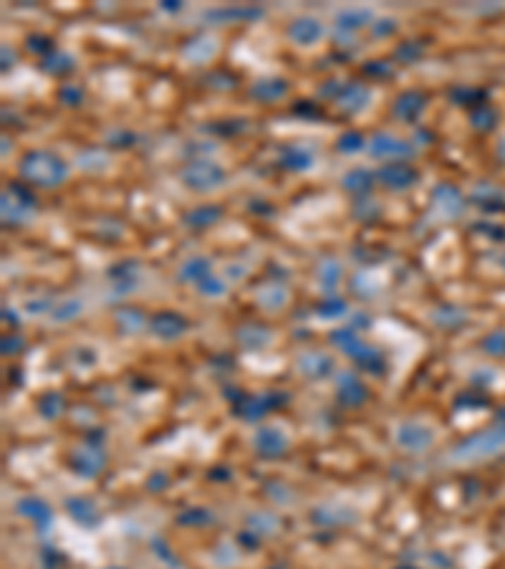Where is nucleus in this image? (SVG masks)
I'll list each match as a JSON object with an SVG mask.
<instances>
[{"label":"nucleus","mask_w":505,"mask_h":569,"mask_svg":"<svg viewBox=\"0 0 505 569\" xmlns=\"http://www.w3.org/2000/svg\"><path fill=\"white\" fill-rule=\"evenodd\" d=\"M308 102H301L298 107H296V112L298 114H308V116H319V109H311V107H306Z\"/></svg>","instance_id":"e433bc0d"},{"label":"nucleus","mask_w":505,"mask_h":569,"mask_svg":"<svg viewBox=\"0 0 505 569\" xmlns=\"http://www.w3.org/2000/svg\"><path fill=\"white\" fill-rule=\"evenodd\" d=\"M286 436L278 428H260L255 436V445L263 455H281L286 450Z\"/></svg>","instance_id":"2eb2a0df"},{"label":"nucleus","mask_w":505,"mask_h":569,"mask_svg":"<svg viewBox=\"0 0 505 569\" xmlns=\"http://www.w3.org/2000/svg\"><path fill=\"white\" fill-rule=\"evenodd\" d=\"M425 104H427V97L422 91H404L394 102V116L402 121H417L425 112Z\"/></svg>","instance_id":"0eeeda50"},{"label":"nucleus","mask_w":505,"mask_h":569,"mask_svg":"<svg viewBox=\"0 0 505 569\" xmlns=\"http://www.w3.org/2000/svg\"><path fill=\"white\" fill-rule=\"evenodd\" d=\"M402 569H409V567H402Z\"/></svg>","instance_id":"58836bf2"},{"label":"nucleus","mask_w":505,"mask_h":569,"mask_svg":"<svg viewBox=\"0 0 505 569\" xmlns=\"http://www.w3.org/2000/svg\"><path fill=\"white\" fill-rule=\"evenodd\" d=\"M336 150L343 152V155H351V152L364 150V137L359 132H343L336 142Z\"/></svg>","instance_id":"bb28decb"},{"label":"nucleus","mask_w":505,"mask_h":569,"mask_svg":"<svg viewBox=\"0 0 505 569\" xmlns=\"http://www.w3.org/2000/svg\"><path fill=\"white\" fill-rule=\"evenodd\" d=\"M341 185L349 190V193H356V195L369 193L374 185V172L367 170V167H354V170H349L343 175Z\"/></svg>","instance_id":"6ab92c4d"},{"label":"nucleus","mask_w":505,"mask_h":569,"mask_svg":"<svg viewBox=\"0 0 505 569\" xmlns=\"http://www.w3.org/2000/svg\"><path fill=\"white\" fill-rule=\"evenodd\" d=\"M220 218H223V208L220 205H200L187 212L185 225L187 228H207V225L217 223Z\"/></svg>","instance_id":"a211bd4d"},{"label":"nucleus","mask_w":505,"mask_h":569,"mask_svg":"<svg viewBox=\"0 0 505 569\" xmlns=\"http://www.w3.org/2000/svg\"><path fill=\"white\" fill-rule=\"evenodd\" d=\"M20 177L38 188H56L68 177V164L51 152H28L20 160Z\"/></svg>","instance_id":"f257e3e1"},{"label":"nucleus","mask_w":505,"mask_h":569,"mask_svg":"<svg viewBox=\"0 0 505 569\" xmlns=\"http://www.w3.org/2000/svg\"><path fill=\"white\" fill-rule=\"evenodd\" d=\"M288 36L298 46H311V43L321 41V36H324V23L316 18H298L288 28Z\"/></svg>","instance_id":"9d476101"},{"label":"nucleus","mask_w":505,"mask_h":569,"mask_svg":"<svg viewBox=\"0 0 505 569\" xmlns=\"http://www.w3.org/2000/svg\"><path fill=\"white\" fill-rule=\"evenodd\" d=\"M36 212V198L20 182H11L3 190V220L11 225H23Z\"/></svg>","instance_id":"f03ea898"},{"label":"nucleus","mask_w":505,"mask_h":569,"mask_svg":"<svg viewBox=\"0 0 505 569\" xmlns=\"http://www.w3.org/2000/svg\"><path fill=\"white\" fill-rule=\"evenodd\" d=\"M81 97H84V91L78 89V86L66 84L63 89H61V102L63 104H78L81 102Z\"/></svg>","instance_id":"72a5a7b5"},{"label":"nucleus","mask_w":505,"mask_h":569,"mask_svg":"<svg viewBox=\"0 0 505 569\" xmlns=\"http://www.w3.org/2000/svg\"><path fill=\"white\" fill-rule=\"evenodd\" d=\"M20 511H23V514H28V516H33L38 524H46V521H49V516H51V511L46 509L41 501H20Z\"/></svg>","instance_id":"c85d7f7f"},{"label":"nucleus","mask_w":505,"mask_h":569,"mask_svg":"<svg viewBox=\"0 0 505 569\" xmlns=\"http://www.w3.org/2000/svg\"><path fill=\"white\" fill-rule=\"evenodd\" d=\"M41 68L51 76H61V73H68L73 68V59L68 54H61V51H54L51 56H46L41 64Z\"/></svg>","instance_id":"4be33fe9"},{"label":"nucleus","mask_w":505,"mask_h":569,"mask_svg":"<svg viewBox=\"0 0 505 569\" xmlns=\"http://www.w3.org/2000/svg\"><path fill=\"white\" fill-rule=\"evenodd\" d=\"M260 16H263L260 8H215V11L205 13V20L230 23V20H250V18H260Z\"/></svg>","instance_id":"dca6fc26"},{"label":"nucleus","mask_w":505,"mask_h":569,"mask_svg":"<svg viewBox=\"0 0 505 569\" xmlns=\"http://www.w3.org/2000/svg\"><path fill=\"white\" fill-rule=\"evenodd\" d=\"M301 367H303V372H308V375L321 377V375H326V372H329L331 362L324 357V354H306V357L301 359Z\"/></svg>","instance_id":"a878e982"},{"label":"nucleus","mask_w":505,"mask_h":569,"mask_svg":"<svg viewBox=\"0 0 505 569\" xmlns=\"http://www.w3.org/2000/svg\"><path fill=\"white\" fill-rule=\"evenodd\" d=\"M321 273V281H324L326 289H331V286H336L339 279H341V266H339L336 260H326L324 266L319 268Z\"/></svg>","instance_id":"cd10ccee"},{"label":"nucleus","mask_w":505,"mask_h":569,"mask_svg":"<svg viewBox=\"0 0 505 569\" xmlns=\"http://www.w3.org/2000/svg\"><path fill=\"white\" fill-rule=\"evenodd\" d=\"M379 180L391 190H407L420 180V172H417L412 164L391 162V164H384V167L379 170Z\"/></svg>","instance_id":"423d86ee"},{"label":"nucleus","mask_w":505,"mask_h":569,"mask_svg":"<svg viewBox=\"0 0 505 569\" xmlns=\"http://www.w3.org/2000/svg\"><path fill=\"white\" fill-rule=\"evenodd\" d=\"M369 99H372V91H369V86L354 81V84L343 86V91L339 94L336 102H339V107L346 112V114H356V112H361L364 107H367Z\"/></svg>","instance_id":"1a4fd4ad"},{"label":"nucleus","mask_w":505,"mask_h":569,"mask_svg":"<svg viewBox=\"0 0 505 569\" xmlns=\"http://www.w3.org/2000/svg\"><path fill=\"white\" fill-rule=\"evenodd\" d=\"M364 71L374 73V76H389L391 66H389V64H384V61H372V64H367V68H364Z\"/></svg>","instance_id":"f704fd0d"},{"label":"nucleus","mask_w":505,"mask_h":569,"mask_svg":"<svg viewBox=\"0 0 505 569\" xmlns=\"http://www.w3.org/2000/svg\"><path fill=\"white\" fill-rule=\"evenodd\" d=\"M503 266H505V258H503Z\"/></svg>","instance_id":"4c0bfd02"},{"label":"nucleus","mask_w":505,"mask_h":569,"mask_svg":"<svg viewBox=\"0 0 505 569\" xmlns=\"http://www.w3.org/2000/svg\"><path fill=\"white\" fill-rule=\"evenodd\" d=\"M180 177L190 190L207 193V190H215L223 185L225 170L217 162H212V160H193V162H187L182 167Z\"/></svg>","instance_id":"7ed1b4c3"},{"label":"nucleus","mask_w":505,"mask_h":569,"mask_svg":"<svg viewBox=\"0 0 505 569\" xmlns=\"http://www.w3.org/2000/svg\"><path fill=\"white\" fill-rule=\"evenodd\" d=\"M397 438L407 450H425L432 443V430L425 425H404Z\"/></svg>","instance_id":"ddd939ff"},{"label":"nucleus","mask_w":505,"mask_h":569,"mask_svg":"<svg viewBox=\"0 0 505 569\" xmlns=\"http://www.w3.org/2000/svg\"><path fill=\"white\" fill-rule=\"evenodd\" d=\"M200 291L207 294V297H223L225 286H223V281H217V279H205L202 284H200Z\"/></svg>","instance_id":"473e14b6"},{"label":"nucleus","mask_w":505,"mask_h":569,"mask_svg":"<svg viewBox=\"0 0 505 569\" xmlns=\"http://www.w3.org/2000/svg\"><path fill=\"white\" fill-rule=\"evenodd\" d=\"M391 30H397V23L391 18H384L379 20V23H374V36H389Z\"/></svg>","instance_id":"c9c22d12"},{"label":"nucleus","mask_w":505,"mask_h":569,"mask_svg":"<svg viewBox=\"0 0 505 569\" xmlns=\"http://www.w3.org/2000/svg\"><path fill=\"white\" fill-rule=\"evenodd\" d=\"M28 49L33 51V54L51 56L54 54V41H51L49 36H33V38H28Z\"/></svg>","instance_id":"7c9ffc66"},{"label":"nucleus","mask_w":505,"mask_h":569,"mask_svg":"<svg viewBox=\"0 0 505 569\" xmlns=\"http://www.w3.org/2000/svg\"><path fill=\"white\" fill-rule=\"evenodd\" d=\"M281 164L286 167V170L306 172V170H311V164H313V152L303 145H291L283 150Z\"/></svg>","instance_id":"f8f14e48"},{"label":"nucleus","mask_w":505,"mask_h":569,"mask_svg":"<svg viewBox=\"0 0 505 569\" xmlns=\"http://www.w3.org/2000/svg\"><path fill=\"white\" fill-rule=\"evenodd\" d=\"M215 51H217L215 38H210V36H200V38H195V41L187 43L182 54H185L190 61H195V64H202V61L212 59V56H215Z\"/></svg>","instance_id":"aec40b11"},{"label":"nucleus","mask_w":505,"mask_h":569,"mask_svg":"<svg viewBox=\"0 0 505 569\" xmlns=\"http://www.w3.org/2000/svg\"><path fill=\"white\" fill-rule=\"evenodd\" d=\"M495 121V114L487 107H480V109L473 112V124H475L477 129H490V124Z\"/></svg>","instance_id":"2f4dec72"},{"label":"nucleus","mask_w":505,"mask_h":569,"mask_svg":"<svg viewBox=\"0 0 505 569\" xmlns=\"http://www.w3.org/2000/svg\"><path fill=\"white\" fill-rule=\"evenodd\" d=\"M180 279L190 281V284H202L205 279H210V260L207 258H190L185 266L180 268Z\"/></svg>","instance_id":"412c9836"},{"label":"nucleus","mask_w":505,"mask_h":569,"mask_svg":"<svg viewBox=\"0 0 505 569\" xmlns=\"http://www.w3.org/2000/svg\"><path fill=\"white\" fill-rule=\"evenodd\" d=\"M185 329H187V321L177 314H167V311H164V314H157L154 319H152V332L159 334L162 340H175Z\"/></svg>","instance_id":"4468645a"},{"label":"nucleus","mask_w":505,"mask_h":569,"mask_svg":"<svg viewBox=\"0 0 505 569\" xmlns=\"http://www.w3.org/2000/svg\"><path fill=\"white\" fill-rule=\"evenodd\" d=\"M288 91V84L283 79H263L258 84H253L250 97L258 99V102H278V99L286 97Z\"/></svg>","instance_id":"f3484780"},{"label":"nucleus","mask_w":505,"mask_h":569,"mask_svg":"<svg viewBox=\"0 0 505 569\" xmlns=\"http://www.w3.org/2000/svg\"><path fill=\"white\" fill-rule=\"evenodd\" d=\"M394 56H397V61H402V64H415V59H420L422 56V46L415 41H407L399 46Z\"/></svg>","instance_id":"c756f323"},{"label":"nucleus","mask_w":505,"mask_h":569,"mask_svg":"<svg viewBox=\"0 0 505 569\" xmlns=\"http://www.w3.org/2000/svg\"><path fill=\"white\" fill-rule=\"evenodd\" d=\"M500 445H505V428H493L482 433V436H475L465 441L460 448L455 450L457 460H475V458H485V455L500 450Z\"/></svg>","instance_id":"20e7f679"},{"label":"nucleus","mask_w":505,"mask_h":569,"mask_svg":"<svg viewBox=\"0 0 505 569\" xmlns=\"http://www.w3.org/2000/svg\"><path fill=\"white\" fill-rule=\"evenodd\" d=\"M339 395H341L343 402H349V405H359L361 400L367 397V390H364V385L356 380H343L341 388H339Z\"/></svg>","instance_id":"b1692460"},{"label":"nucleus","mask_w":505,"mask_h":569,"mask_svg":"<svg viewBox=\"0 0 505 569\" xmlns=\"http://www.w3.org/2000/svg\"><path fill=\"white\" fill-rule=\"evenodd\" d=\"M369 155L379 160L412 157V155H415V147L407 145V142L399 140V137H394V134L379 132V134H374V140L369 142Z\"/></svg>","instance_id":"39448f33"},{"label":"nucleus","mask_w":505,"mask_h":569,"mask_svg":"<svg viewBox=\"0 0 505 569\" xmlns=\"http://www.w3.org/2000/svg\"><path fill=\"white\" fill-rule=\"evenodd\" d=\"M109 164V155L102 150H86L78 155V167L86 172H99V170H107Z\"/></svg>","instance_id":"5701e85b"},{"label":"nucleus","mask_w":505,"mask_h":569,"mask_svg":"<svg viewBox=\"0 0 505 569\" xmlns=\"http://www.w3.org/2000/svg\"><path fill=\"white\" fill-rule=\"evenodd\" d=\"M66 506H68V511H71L78 521H84V524L97 521V511H94V506H91L89 501H84V498H71V501H66Z\"/></svg>","instance_id":"393cba45"},{"label":"nucleus","mask_w":505,"mask_h":569,"mask_svg":"<svg viewBox=\"0 0 505 569\" xmlns=\"http://www.w3.org/2000/svg\"><path fill=\"white\" fill-rule=\"evenodd\" d=\"M367 23H374V13L369 8H346L336 16V30L341 33H354Z\"/></svg>","instance_id":"9b49d317"},{"label":"nucleus","mask_w":505,"mask_h":569,"mask_svg":"<svg viewBox=\"0 0 505 569\" xmlns=\"http://www.w3.org/2000/svg\"><path fill=\"white\" fill-rule=\"evenodd\" d=\"M432 205L437 212H442L445 218H455V215H460L463 212V195L457 193L452 185H439V188H434L432 193Z\"/></svg>","instance_id":"6e6552de"}]
</instances>
